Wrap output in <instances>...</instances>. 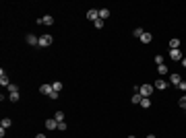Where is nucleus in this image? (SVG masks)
<instances>
[{
	"instance_id": "30",
	"label": "nucleus",
	"mask_w": 186,
	"mask_h": 138,
	"mask_svg": "<svg viewBox=\"0 0 186 138\" xmlns=\"http://www.w3.org/2000/svg\"><path fill=\"white\" fill-rule=\"evenodd\" d=\"M180 64H182V66L186 68V58H182V62H180Z\"/></svg>"
},
{
	"instance_id": "14",
	"label": "nucleus",
	"mask_w": 186,
	"mask_h": 138,
	"mask_svg": "<svg viewBox=\"0 0 186 138\" xmlns=\"http://www.w3.org/2000/svg\"><path fill=\"white\" fill-rule=\"evenodd\" d=\"M141 107H143V109H149V107H151V99H149V97H143V101H141Z\"/></svg>"
},
{
	"instance_id": "25",
	"label": "nucleus",
	"mask_w": 186,
	"mask_h": 138,
	"mask_svg": "<svg viewBox=\"0 0 186 138\" xmlns=\"http://www.w3.org/2000/svg\"><path fill=\"white\" fill-rule=\"evenodd\" d=\"M52 89L60 93V89H62V82H60V81H56V82H54V85H52Z\"/></svg>"
},
{
	"instance_id": "9",
	"label": "nucleus",
	"mask_w": 186,
	"mask_h": 138,
	"mask_svg": "<svg viewBox=\"0 0 186 138\" xmlns=\"http://www.w3.org/2000/svg\"><path fill=\"white\" fill-rule=\"evenodd\" d=\"M153 87H155V89H159V91H163V89H168V82L163 81V79H159V81H155Z\"/></svg>"
},
{
	"instance_id": "20",
	"label": "nucleus",
	"mask_w": 186,
	"mask_h": 138,
	"mask_svg": "<svg viewBox=\"0 0 186 138\" xmlns=\"http://www.w3.org/2000/svg\"><path fill=\"white\" fill-rule=\"evenodd\" d=\"M54 120H58V122H64V111H56Z\"/></svg>"
},
{
	"instance_id": "19",
	"label": "nucleus",
	"mask_w": 186,
	"mask_h": 138,
	"mask_svg": "<svg viewBox=\"0 0 186 138\" xmlns=\"http://www.w3.org/2000/svg\"><path fill=\"white\" fill-rule=\"evenodd\" d=\"M143 33H145V31H143V29H141V27H137V29H135V31H132V35H135V37H143Z\"/></svg>"
},
{
	"instance_id": "10",
	"label": "nucleus",
	"mask_w": 186,
	"mask_h": 138,
	"mask_svg": "<svg viewBox=\"0 0 186 138\" xmlns=\"http://www.w3.org/2000/svg\"><path fill=\"white\" fill-rule=\"evenodd\" d=\"M52 91H54L52 85H42V87H39V93H42V95H50Z\"/></svg>"
},
{
	"instance_id": "4",
	"label": "nucleus",
	"mask_w": 186,
	"mask_h": 138,
	"mask_svg": "<svg viewBox=\"0 0 186 138\" xmlns=\"http://www.w3.org/2000/svg\"><path fill=\"white\" fill-rule=\"evenodd\" d=\"M182 56H184V54H182L180 50H170V58L176 60V62H182Z\"/></svg>"
},
{
	"instance_id": "31",
	"label": "nucleus",
	"mask_w": 186,
	"mask_h": 138,
	"mask_svg": "<svg viewBox=\"0 0 186 138\" xmlns=\"http://www.w3.org/2000/svg\"><path fill=\"white\" fill-rule=\"evenodd\" d=\"M35 138H46V134H37V136H35Z\"/></svg>"
},
{
	"instance_id": "12",
	"label": "nucleus",
	"mask_w": 186,
	"mask_h": 138,
	"mask_svg": "<svg viewBox=\"0 0 186 138\" xmlns=\"http://www.w3.org/2000/svg\"><path fill=\"white\" fill-rule=\"evenodd\" d=\"M108 17H110V8H99V19H101V21H105Z\"/></svg>"
},
{
	"instance_id": "7",
	"label": "nucleus",
	"mask_w": 186,
	"mask_h": 138,
	"mask_svg": "<svg viewBox=\"0 0 186 138\" xmlns=\"http://www.w3.org/2000/svg\"><path fill=\"white\" fill-rule=\"evenodd\" d=\"M48 130H58V120H46Z\"/></svg>"
},
{
	"instance_id": "26",
	"label": "nucleus",
	"mask_w": 186,
	"mask_h": 138,
	"mask_svg": "<svg viewBox=\"0 0 186 138\" xmlns=\"http://www.w3.org/2000/svg\"><path fill=\"white\" fill-rule=\"evenodd\" d=\"M48 97H50L52 101H56V99H58V91H52V93H50V95H48Z\"/></svg>"
},
{
	"instance_id": "29",
	"label": "nucleus",
	"mask_w": 186,
	"mask_h": 138,
	"mask_svg": "<svg viewBox=\"0 0 186 138\" xmlns=\"http://www.w3.org/2000/svg\"><path fill=\"white\" fill-rule=\"evenodd\" d=\"M178 89H182V91H186V81H182L180 85H178Z\"/></svg>"
},
{
	"instance_id": "18",
	"label": "nucleus",
	"mask_w": 186,
	"mask_h": 138,
	"mask_svg": "<svg viewBox=\"0 0 186 138\" xmlns=\"http://www.w3.org/2000/svg\"><path fill=\"white\" fill-rule=\"evenodd\" d=\"M6 89H8V93H19V87H17L15 82H11V85H8Z\"/></svg>"
},
{
	"instance_id": "6",
	"label": "nucleus",
	"mask_w": 186,
	"mask_h": 138,
	"mask_svg": "<svg viewBox=\"0 0 186 138\" xmlns=\"http://www.w3.org/2000/svg\"><path fill=\"white\" fill-rule=\"evenodd\" d=\"M0 85H2V87H8V85H11V81H8V74H6L4 70H0Z\"/></svg>"
},
{
	"instance_id": "11",
	"label": "nucleus",
	"mask_w": 186,
	"mask_h": 138,
	"mask_svg": "<svg viewBox=\"0 0 186 138\" xmlns=\"http://www.w3.org/2000/svg\"><path fill=\"white\" fill-rule=\"evenodd\" d=\"M130 101H132L135 105H141V101H143V95H141V93L137 91L135 95H132V99H130Z\"/></svg>"
},
{
	"instance_id": "22",
	"label": "nucleus",
	"mask_w": 186,
	"mask_h": 138,
	"mask_svg": "<svg viewBox=\"0 0 186 138\" xmlns=\"http://www.w3.org/2000/svg\"><path fill=\"white\" fill-rule=\"evenodd\" d=\"M178 105H180L182 109H186V95H182V97H180V101H178Z\"/></svg>"
},
{
	"instance_id": "13",
	"label": "nucleus",
	"mask_w": 186,
	"mask_h": 138,
	"mask_svg": "<svg viewBox=\"0 0 186 138\" xmlns=\"http://www.w3.org/2000/svg\"><path fill=\"white\" fill-rule=\"evenodd\" d=\"M42 25H54V17H52V14H46V17L42 19Z\"/></svg>"
},
{
	"instance_id": "15",
	"label": "nucleus",
	"mask_w": 186,
	"mask_h": 138,
	"mask_svg": "<svg viewBox=\"0 0 186 138\" xmlns=\"http://www.w3.org/2000/svg\"><path fill=\"white\" fill-rule=\"evenodd\" d=\"M151 39H153V37H151V33H149V31H145V33H143V37H141V41H143V43H149Z\"/></svg>"
},
{
	"instance_id": "33",
	"label": "nucleus",
	"mask_w": 186,
	"mask_h": 138,
	"mask_svg": "<svg viewBox=\"0 0 186 138\" xmlns=\"http://www.w3.org/2000/svg\"><path fill=\"white\" fill-rule=\"evenodd\" d=\"M128 138H137V136H128Z\"/></svg>"
},
{
	"instance_id": "23",
	"label": "nucleus",
	"mask_w": 186,
	"mask_h": 138,
	"mask_svg": "<svg viewBox=\"0 0 186 138\" xmlns=\"http://www.w3.org/2000/svg\"><path fill=\"white\" fill-rule=\"evenodd\" d=\"M8 99H11L12 103H17V101H19V93H11V95H8Z\"/></svg>"
},
{
	"instance_id": "27",
	"label": "nucleus",
	"mask_w": 186,
	"mask_h": 138,
	"mask_svg": "<svg viewBox=\"0 0 186 138\" xmlns=\"http://www.w3.org/2000/svg\"><path fill=\"white\" fill-rule=\"evenodd\" d=\"M93 25H95V29H101V27H104V21H101V19H97Z\"/></svg>"
},
{
	"instance_id": "5",
	"label": "nucleus",
	"mask_w": 186,
	"mask_h": 138,
	"mask_svg": "<svg viewBox=\"0 0 186 138\" xmlns=\"http://www.w3.org/2000/svg\"><path fill=\"white\" fill-rule=\"evenodd\" d=\"M87 19L95 23V21L99 19V11H95V8H91V11H87Z\"/></svg>"
},
{
	"instance_id": "17",
	"label": "nucleus",
	"mask_w": 186,
	"mask_h": 138,
	"mask_svg": "<svg viewBox=\"0 0 186 138\" xmlns=\"http://www.w3.org/2000/svg\"><path fill=\"white\" fill-rule=\"evenodd\" d=\"M11 124H12V122L8 120V117H2V122H0V128H8Z\"/></svg>"
},
{
	"instance_id": "8",
	"label": "nucleus",
	"mask_w": 186,
	"mask_h": 138,
	"mask_svg": "<svg viewBox=\"0 0 186 138\" xmlns=\"http://www.w3.org/2000/svg\"><path fill=\"white\" fill-rule=\"evenodd\" d=\"M170 82H172V85H176V87H178V85H180V82H182V76H180V74H178V72H174V74H172V76H170Z\"/></svg>"
},
{
	"instance_id": "21",
	"label": "nucleus",
	"mask_w": 186,
	"mask_h": 138,
	"mask_svg": "<svg viewBox=\"0 0 186 138\" xmlns=\"http://www.w3.org/2000/svg\"><path fill=\"white\" fill-rule=\"evenodd\" d=\"M157 72H159V74H168V66H165V64L157 66Z\"/></svg>"
},
{
	"instance_id": "28",
	"label": "nucleus",
	"mask_w": 186,
	"mask_h": 138,
	"mask_svg": "<svg viewBox=\"0 0 186 138\" xmlns=\"http://www.w3.org/2000/svg\"><path fill=\"white\" fill-rule=\"evenodd\" d=\"M58 130H62V132H64V130H66V124H64V122H58Z\"/></svg>"
},
{
	"instance_id": "24",
	"label": "nucleus",
	"mask_w": 186,
	"mask_h": 138,
	"mask_svg": "<svg viewBox=\"0 0 186 138\" xmlns=\"http://www.w3.org/2000/svg\"><path fill=\"white\" fill-rule=\"evenodd\" d=\"M155 62H157V66H161V64H165V58L163 56H155Z\"/></svg>"
},
{
	"instance_id": "3",
	"label": "nucleus",
	"mask_w": 186,
	"mask_h": 138,
	"mask_svg": "<svg viewBox=\"0 0 186 138\" xmlns=\"http://www.w3.org/2000/svg\"><path fill=\"white\" fill-rule=\"evenodd\" d=\"M25 41H27L29 46H39V37H37V35H33V33L27 35V37H25Z\"/></svg>"
},
{
	"instance_id": "2",
	"label": "nucleus",
	"mask_w": 186,
	"mask_h": 138,
	"mask_svg": "<svg viewBox=\"0 0 186 138\" xmlns=\"http://www.w3.org/2000/svg\"><path fill=\"white\" fill-rule=\"evenodd\" d=\"M139 93L143 95V97H151V93H153V85H149V82H147V85H141V87H139Z\"/></svg>"
},
{
	"instance_id": "32",
	"label": "nucleus",
	"mask_w": 186,
	"mask_h": 138,
	"mask_svg": "<svg viewBox=\"0 0 186 138\" xmlns=\"http://www.w3.org/2000/svg\"><path fill=\"white\" fill-rule=\"evenodd\" d=\"M147 138H155V136H153V134H149V136H147Z\"/></svg>"
},
{
	"instance_id": "16",
	"label": "nucleus",
	"mask_w": 186,
	"mask_h": 138,
	"mask_svg": "<svg viewBox=\"0 0 186 138\" xmlns=\"http://www.w3.org/2000/svg\"><path fill=\"white\" fill-rule=\"evenodd\" d=\"M180 47V39H170V50H178Z\"/></svg>"
},
{
	"instance_id": "1",
	"label": "nucleus",
	"mask_w": 186,
	"mask_h": 138,
	"mask_svg": "<svg viewBox=\"0 0 186 138\" xmlns=\"http://www.w3.org/2000/svg\"><path fill=\"white\" fill-rule=\"evenodd\" d=\"M52 41H54V37L50 33H44L42 37H39V46L42 47H48V46H52Z\"/></svg>"
}]
</instances>
